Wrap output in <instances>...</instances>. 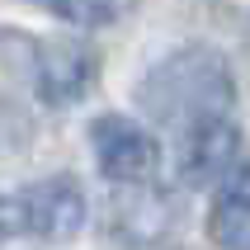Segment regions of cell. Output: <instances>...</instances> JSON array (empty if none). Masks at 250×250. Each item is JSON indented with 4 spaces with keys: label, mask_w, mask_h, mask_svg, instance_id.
<instances>
[{
    "label": "cell",
    "mask_w": 250,
    "mask_h": 250,
    "mask_svg": "<svg viewBox=\"0 0 250 250\" xmlns=\"http://www.w3.org/2000/svg\"><path fill=\"white\" fill-rule=\"evenodd\" d=\"M90 146L99 156V170L118 184H142L156 175V161H161V146L146 127H137L123 113H104L90 127Z\"/></svg>",
    "instance_id": "cell-3"
},
{
    "label": "cell",
    "mask_w": 250,
    "mask_h": 250,
    "mask_svg": "<svg viewBox=\"0 0 250 250\" xmlns=\"http://www.w3.org/2000/svg\"><path fill=\"white\" fill-rule=\"evenodd\" d=\"M231 99H236L231 71L212 47H180L142 81V109L180 127H194L203 118H227Z\"/></svg>",
    "instance_id": "cell-1"
},
{
    "label": "cell",
    "mask_w": 250,
    "mask_h": 250,
    "mask_svg": "<svg viewBox=\"0 0 250 250\" xmlns=\"http://www.w3.org/2000/svg\"><path fill=\"white\" fill-rule=\"evenodd\" d=\"M241 166V132L231 118H203V123L184 127L180 142V170L189 184H212L227 180Z\"/></svg>",
    "instance_id": "cell-5"
},
{
    "label": "cell",
    "mask_w": 250,
    "mask_h": 250,
    "mask_svg": "<svg viewBox=\"0 0 250 250\" xmlns=\"http://www.w3.org/2000/svg\"><path fill=\"white\" fill-rule=\"evenodd\" d=\"M208 236L217 250H250V161L227 175L222 194L208 212Z\"/></svg>",
    "instance_id": "cell-6"
},
{
    "label": "cell",
    "mask_w": 250,
    "mask_h": 250,
    "mask_svg": "<svg viewBox=\"0 0 250 250\" xmlns=\"http://www.w3.org/2000/svg\"><path fill=\"white\" fill-rule=\"evenodd\" d=\"M99 76V57L95 47H85L76 38H47L33 42V90L42 104L66 109L76 99L90 95V85Z\"/></svg>",
    "instance_id": "cell-2"
},
{
    "label": "cell",
    "mask_w": 250,
    "mask_h": 250,
    "mask_svg": "<svg viewBox=\"0 0 250 250\" xmlns=\"http://www.w3.org/2000/svg\"><path fill=\"white\" fill-rule=\"evenodd\" d=\"M24 231L38 241H71L85 227V194L71 175H52L24 189Z\"/></svg>",
    "instance_id": "cell-4"
},
{
    "label": "cell",
    "mask_w": 250,
    "mask_h": 250,
    "mask_svg": "<svg viewBox=\"0 0 250 250\" xmlns=\"http://www.w3.org/2000/svg\"><path fill=\"white\" fill-rule=\"evenodd\" d=\"M19 231H24V203L0 194V246H5L10 236H19Z\"/></svg>",
    "instance_id": "cell-8"
},
{
    "label": "cell",
    "mask_w": 250,
    "mask_h": 250,
    "mask_svg": "<svg viewBox=\"0 0 250 250\" xmlns=\"http://www.w3.org/2000/svg\"><path fill=\"white\" fill-rule=\"evenodd\" d=\"M52 14H62L66 24H81V28H99V24H113L123 14L127 0H42Z\"/></svg>",
    "instance_id": "cell-7"
}]
</instances>
